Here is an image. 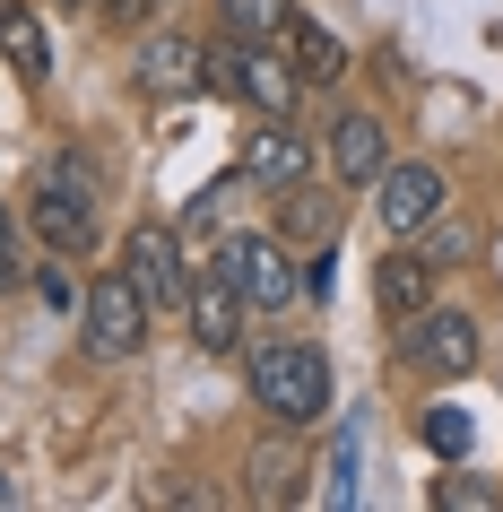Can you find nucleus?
Returning <instances> with one entry per match:
<instances>
[{
  "label": "nucleus",
  "mask_w": 503,
  "mask_h": 512,
  "mask_svg": "<svg viewBox=\"0 0 503 512\" xmlns=\"http://www.w3.org/2000/svg\"><path fill=\"white\" fill-rule=\"evenodd\" d=\"M252 408H261L269 426H321L330 417V356L313 339L252 348Z\"/></svg>",
  "instance_id": "1"
},
{
  "label": "nucleus",
  "mask_w": 503,
  "mask_h": 512,
  "mask_svg": "<svg viewBox=\"0 0 503 512\" xmlns=\"http://www.w3.org/2000/svg\"><path fill=\"white\" fill-rule=\"evenodd\" d=\"M148 296H139V278L131 270H105L96 287H87V304H79V330H87V356H105V365H122V356H139L148 348Z\"/></svg>",
  "instance_id": "2"
},
{
  "label": "nucleus",
  "mask_w": 503,
  "mask_h": 512,
  "mask_svg": "<svg viewBox=\"0 0 503 512\" xmlns=\"http://www.w3.org/2000/svg\"><path fill=\"white\" fill-rule=\"evenodd\" d=\"M209 261L243 287L252 313H287V304H295V252H287L278 235H226Z\"/></svg>",
  "instance_id": "3"
},
{
  "label": "nucleus",
  "mask_w": 503,
  "mask_h": 512,
  "mask_svg": "<svg viewBox=\"0 0 503 512\" xmlns=\"http://www.w3.org/2000/svg\"><path fill=\"white\" fill-rule=\"evenodd\" d=\"M408 365L425 382H469L486 365V339H477L469 313H451V304H425L417 322H408Z\"/></svg>",
  "instance_id": "4"
},
{
  "label": "nucleus",
  "mask_w": 503,
  "mask_h": 512,
  "mask_svg": "<svg viewBox=\"0 0 503 512\" xmlns=\"http://www.w3.org/2000/svg\"><path fill=\"white\" fill-rule=\"evenodd\" d=\"M122 270L139 278V296H148V313H183V296H191V261H183V235L174 226H131L122 235Z\"/></svg>",
  "instance_id": "5"
},
{
  "label": "nucleus",
  "mask_w": 503,
  "mask_h": 512,
  "mask_svg": "<svg viewBox=\"0 0 503 512\" xmlns=\"http://www.w3.org/2000/svg\"><path fill=\"white\" fill-rule=\"evenodd\" d=\"M451 209V191H443V174L434 165H382V183H373V217H382V235H425L434 217Z\"/></svg>",
  "instance_id": "6"
},
{
  "label": "nucleus",
  "mask_w": 503,
  "mask_h": 512,
  "mask_svg": "<svg viewBox=\"0 0 503 512\" xmlns=\"http://www.w3.org/2000/svg\"><path fill=\"white\" fill-rule=\"evenodd\" d=\"M27 226H35V243H44L53 261H79V252H96V200H79V191L44 183V174H35V191H27Z\"/></svg>",
  "instance_id": "7"
},
{
  "label": "nucleus",
  "mask_w": 503,
  "mask_h": 512,
  "mask_svg": "<svg viewBox=\"0 0 503 512\" xmlns=\"http://www.w3.org/2000/svg\"><path fill=\"white\" fill-rule=\"evenodd\" d=\"M183 313H191V339H200L209 356H235V348H243V313H252V304H243V287L209 261V270H191Z\"/></svg>",
  "instance_id": "8"
},
{
  "label": "nucleus",
  "mask_w": 503,
  "mask_h": 512,
  "mask_svg": "<svg viewBox=\"0 0 503 512\" xmlns=\"http://www.w3.org/2000/svg\"><path fill=\"white\" fill-rule=\"evenodd\" d=\"M313 174V139L295 131V113H269L261 131L243 139V183H261V191H295Z\"/></svg>",
  "instance_id": "9"
},
{
  "label": "nucleus",
  "mask_w": 503,
  "mask_h": 512,
  "mask_svg": "<svg viewBox=\"0 0 503 512\" xmlns=\"http://www.w3.org/2000/svg\"><path fill=\"white\" fill-rule=\"evenodd\" d=\"M321 157H330V174H339L347 191H373V183H382V165H391V131H382L373 113L347 105L339 122H330V139H321Z\"/></svg>",
  "instance_id": "10"
},
{
  "label": "nucleus",
  "mask_w": 503,
  "mask_h": 512,
  "mask_svg": "<svg viewBox=\"0 0 503 512\" xmlns=\"http://www.w3.org/2000/svg\"><path fill=\"white\" fill-rule=\"evenodd\" d=\"M209 87V53L191 44V35H148L139 44V96H200Z\"/></svg>",
  "instance_id": "11"
},
{
  "label": "nucleus",
  "mask_w": 503,
  "mask_h": 512,
  "mask_svg": "<svg viewBox=\"0 0 503 512\" xmlns=\"http://www.w3.org/2000/svg\"><path fill=\"white\" fill-rule=\"evenodd\" d=\"M373 304H382V322H417L425 304H434V261L425 252H382L373 261Z\"/></svg>",
  "instance_id": "12"
},
{
  "label": "nucleus",
  "mask_w": 503,
  "mask_h": 512,
  "mask_svg": "<svg viewBox=\"0 0 503 512\" xmlns=\"http://www.w3.org/2000/svg\"><path fill=\"white\" fill-rule=\"evenodd\" d=\"M0 61L18 70V87L53 79V44H44V18H35L27 0H0Z\"/></svg>",
  "instance_id": "13"
},
{
  "label": "nucleus",
  "mask_w": 503,
  "mask_h": 512,
  "mask_svg": "<svg viewBox=\"0 0 503 512\" xmlns=\"http://www.w3.org/2000/svg\"><path fill=\"white\" fill-rule=\"evenodd\" d=\"M287 61L304 70V87H339L347 79V44L321 27V18H304V9L287 18Z\"/></svg>",
  "instance_id": "14"
},
{
  "label": "nucleus",
  "mask_w": 503,
  "mask_h": 512,
  "mask_svg": "<svg viewBox=\"0 0 503 512\" xmlns=\"http://www.w3.org/2000/svg\"><path fill=\"white\" fill-rule=\"evenodd\" d=\"M278 243H304V252H321V243H330V200H313L304 183L278 191Z\"/></svg>",
  "instance_id": "15"
},
{
  "label": "nucleus",
  "mask_w": 503,
  "mask_h": 512,
  "mask_svg": "<svg viewBox=\"0 0 503 512\" xmlns=\"http://www.w3.org/2000/svg\"><path fill=\"white\" fill-rule=\"evenodd\" d=\"M217 18H226V35H287L295 0H217Z\"/></svg>",
  "instance_id": "16"
},
{
  "label": "nucleus",
  "mask_w": 503,
  "mask_h": 512,
  "mask_svg": "<svg viewBox=\"0 0 503 512\" xmlns=\"http://www.w3.org/2000/svg\"><path fill=\"white\" fill-rule=\"evenodd\" d=\"M356 452H365V443H356V426H339V443H330V469H321V504H330V512L356 504Z\"/></svg>",
  "instance_id": "17"
},
{
  "label": "nucleus",
  "mask_w": 503,
  "mask_h": 512,
  "mask_svg": "<svg viewBox=\"0 0 503 512\" xmlns=\"http://www.w3.org/2000/svg\"><path fill=\"white\" fill-rule=\"evenodd\" d=\"M425 443H434V452H443V460H469V443H477V417H469V408H425Z\"/></svg>",
  "instance_id": "18"
},
{
  "label": "nucleus",
  "mask_w": 503,
  "mask_h": 512,
  "mask_svg": "<svg viewBox=\"0 0 503 512\" xmlns=\"http://www.w3.org/2000/svg\"><path fill=\"white\" fill-rule=\"evenodd\" d=\"M252 495H261V504H287V495H295L287 443H261V452H252Z\"/></svg>",
  "instance_id": "19"
},
{
  "label": "nucleus",
  "mask_w": 503,
  "mask_h": 512,
  "mask_svg": "<svg viewBox=\"0 0 503 512\" xmlns=\"http://www.w3.org/2000/svg\"><path fill=\"white\" fill-rule=\"evenodd\" d=\"M434 504H443V512H495L503 486H486V478H434Z\"/></svg>",
  "instance_id": "20"
},
{
  "label": "nucleus",
  "mask_w": 503,
  "mask_h": 512,
  "mask_svg": "<svg viewBox=\"0 0 503 512\" xmlns=\"http://www.w3.org/2000/svg\"><path fill=\"white\" fill-rule=\"evenodd\" d=\"M460 252H469V235H460V226H443V217H434V226H425V261H434V270H443V261H460Z\"/></svg>",
  "instance_id": "21"
},
{
  "label": "nucleus",
  "mask_w": 503,
  "mask_h": 512,
  "mask_svg": "<svg viewBox=\"0 0 503 512\" xmlns=\"http://www.w3.org/2000/svg\"><path fill=\"white\" fill-rule=\"evenodd\" d=\"M96 18H105V27H148L157 0H96Z\"/></svg>",
  "instance_id": "22"
},
{
  "label": "nucleus",
  "mask_w": 503,
  "mask_h": 512,
  "mask_svg": "<svg viewBox=\"0 0 503 512\" xmlns=\"http://www.w3.org/2000/svg\"><path fill=\"white\" fill-rule=\"evenodd\" d=\"M330 287H339V252H330V243H321L313 261H304V296H330Z\"/></svg>",
  "instance_id": "23"
},
{
  "label": "nucleus",
  "mask_w": 503,
  "mask_h": 512,
  "mask_svg": "<svg viewBox=\"0 0 503 512\" xmlns=\"http://www.w3.org/2000/svg\"><path fill=\"white\" fill-rule=\"evenodd\" d=\"M9 278H18V217L0 209V287H9Z\"/></svg>",
  "instance_id": "24"
},
{
  "label": "nucleus",
  "mask_w": 503,
  "mask_h": 512,
  "mask_svg": "<svg viewBox=\"0 0 503 512\" xmlns=\"http://www.w3.org/2000/svg\"><path fill=\"white\" fill-rule=\"evenodd\" d=\"M9 504H18V486H9V478H0V512H9Z\"/></svg>",
  "instance_id": "25"
},
{
  "label": "nucleus",
  "mask_w": 503,
  "mask_h": 512,
  "mask_svg": "<svg viewBox=\"0 0 503 512\" xmlns=\"http://www.w3.org/2000/svg\"><path fill=\"white\" fill-rule=\"evenodd\" d=\"M70 9H87V0H70Z\"/></svg>",
  "instance_id": "26"
}]
</instances>
